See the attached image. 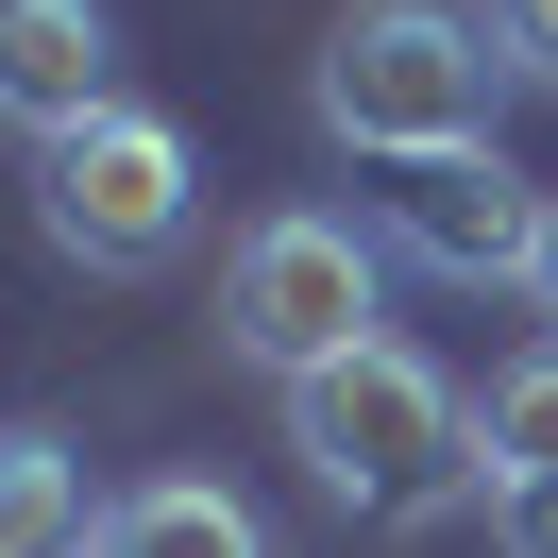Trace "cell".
I'll return each instance as SVG.
<instances>
[{
	"label": "cell",
	"mask_w": 558,
	"mask_h": 558,
	"mask_svg": "<svg viewBox=\"0 0 558 558\" xmlns=\"http://www.w3.org/2000/svg\"><path fill=\"white\" fill-rule=\"evenodd\" d=\"M186 204H204V170L153 102H102L85 136H51V254H85V271H170Z\"/></svg>",
	"instance_id": "cell-4"
},
{
	"label": "cell",
	"mask_w": 558,
	"mask_h": 558,
	"mask_svg": "<svg viewBox=\"0 0 558 558\" xmlns=\"http://www.w3.org/2000/svg\"><path fill=\"white\" fill-rule=\"evenodd\" d=\"M119 102V17L102 0H0V119L17 136H85Z\"/></svg>",
	"instance_id": "cell-6"
},
{
	"label": "cell",
	"mask_w": 558,
	"mask_h": 558,
	"mask_svg": "<svg viewBox=\"0 0 558 558\" xmlns=\"http://www.w3.org/2000/svg\"><path fill=\"white\" fill-rule=\"evenodd\" d=\"M490 542H508V558H558V474L542 490H490Z\"/></svg>",
	"instance_id": "cell-11"
},
{
	"label": "cell",
	"mask_w": 558,
	"mask_h": 558,
	"mask_svg": "<svg viewBox=\"0 0 558 558\" xmlns=\"http://www.w3.org/2000/svg\"><path fill=\"white\" fill-rule=\"evenodd\" d=\"M288 440H305V474L339 490L355 524H440L457 490L490 474L474 457V389H457L440 355H407V339H355L339 373H305L288 389Z\"/></svg>",
	"instance_id": "cell-1"
},
{
	"label": "cell",
	"mask_w": 558,
	"mask_h": 558,
	"mask_svg": "<svg viewBox=\"0 0 558 558\" xmlns=\"http://www.w3.org/2000/svg\"><path fill=\"white\" fill-rule=\"evenodd\" d=\"M0 558H102V524H85V474L51 423H17L0 440Z\"/></svg>",
	"instance_id": "cell-8"
},
{
	"label": "cell",
	"mask_w": 558,
	"mask_h": 558,
	"mask_svg": "<svg viewBox=\"0 0 558 558\" xmlns=\"http://www.w3.org/2000/svg\"><path fill=\"white\" fill-rule=\"evenodd\" d=\"M474 457H490V490H542V474H558V339L524 355V373H490V407H474Z\"/></svg>",
	"instance_id": "cell-9"
},
{
	"label": "cell",
	"mask_w": 558,
	"mask_h": 558,
	"mask_svg": "<svg viewBox=\"0 0 558 558\" xmlns=\"http://www.w3.org/2000/svg\"><path fill=\"white\" fill-rule=\"evenodd\" d=\"M389 238H407L423 271L490 288V271H524V254H542V186H524L508 153H423V170L389 186Z\"/></svg>",
	"instance_id": "cell-5"
},
{
	"label": "cell",
	"mask_w": 558,
	"mask_h": 558,
	"mask_svg": "<svg viewBox=\"0 0 558 558\" xmlns=\"http://www.w3.org/2000/svg\"><path fill=\"white\" fill-rule=\"evenodd\" d=\"M490 85H508L490 17H457V0H355L339 35H322V136L389 153V170L490 153Z\"/></svg>",
	"instance_id": "cell-2"
},
{
	"label": "cell",
	"mask_w": 558,
	"mask_h": 558,
	"mask_svg": "<svg viewBox=\"0 0 558 558\" xmlns=\"http://www.w3.org/2000/svg\"><path fill=\"white\" fill-rule=\"evenodd\" d=\"M373 271H389V254L355 238L339 204H271L238 238V271H220V355H254L271 389L339 373L355 339H389V322H373Z\"/></svg>",
	"instance_id": "cell-3"
},
{
	"label": "cell",
	"mask_w": 558,
	"mask_h": 558,
	"mask_svg": "<svg viewBox=\"0 0 558 558\" xmlns=\"http://www.w3.org/2000/svg\"><path fill=\"white\" fill-rule=\"evenodd\" d=\"M102 558H271V524H254L220 474H153V490L102 508Z\"/></svg>",
	"instance_id": "cell-7"
},
{
	"label": "cell",
	"mask_w": 558,
	"mask_h": 558,
	"mask_svg": "<svg viewBox=\"0 0 558 558\" xmlns=\"http://www.w3.org/2000/svg\"><path fill=\"white\" fill-rule=\"evenodd\" d=\"M490 51H508L524 85H558V0H490Z\"/></svg>",
	"instance_id": "cell-10"
},
{
	"label": "cell",
	"mask_w": 558,
	"mask_h": 558,
	"mask_svg": "<svg viewBox=\"0 0 558 558\" xmlns=\"http://www.w3.org/2000/svg\"><path fill=\"white\" fill-rule=\"evenodd\" d=\"M524 288H542V322H558V204H542V254H524Z\"/></svg>",
	"instance_id": "cell-12"
}]
</instances>
